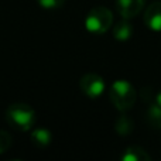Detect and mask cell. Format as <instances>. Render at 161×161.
<instances>
[{"label":"cell","mask_w":161,"mask_h":161,"mask_svg":"<svg viewBox=\"0 0 161 161\" xmlns=\"http://www.w3.org/2000/svg\"><path fill=\"white\" fill-rule=\"evenodd\" d=\"M109 97L110 102L117 110L127 112L134 106L137 99V93L134 86L129 80L119 79L112 83L109 89Z\"/></svg>","instance_id":"6da1fadb"},{"label":"cell","mask_w":161,"mask_h":161,"mask_svg":"<svg viewBox=\"0 0 161 161\" xmlns=\"http://www.w3.org/2000/svg\"><path fill=\"white\" fill-rule=\"evenodd\" d=\"M6 120L16 130L28 131L36 122V112L27 103H13L6 110Z\"/></svg>","instance_id":"7a4b0ae2"},{"label":"cell","mask_w":161,"mask_h":161,"mask_svg":"<svg viewBox=\"0 0 161 161\" xmlns=\"http://www.w3.org/2000/svg\"><path fill=\"white\" fill-rule=\"evenodd\" d=\"M113 24V14L103 6L93 7L85 19V27L93 34H103Z\"/></svg>","instance_id":"3957f363"},{"label":"cell","mask_w":161,"mask_h":161,"mask_svg":"<svg viewBox=\"0 0 161 161\" xmlns=\"http://www.w3.org/2000/svg\"><path fill=\"white\" fill-rule=\"evenodd\" d=\"M79 88L88 97H99L105 91V80L97 74H85L79 80Z\"/></svg>","instance_id":"277c9868"},{"label":"cell","mask_w":161,"mask_h":161,"mask_svg":"<svg viewBox=\"0 0 161 161\" xmlns=\"http://www.w3.org/2000/svg\"><path fill=\"white\" fill-rule=\"evenodd\" d=\"M144 3L146 0H116V8L123 19L130 20L143 10Z\"/></svg>","instance_id":"5b68a950"},{"label":"cell","mask_w":161,"mask_h":161,"mask_svg":"<svg viewBox=\"0 0 161 161\" xmlns=\"http://www.w3.org/2000/svg\"><path fill=\"white\" fill-rule=\"evenodd\" d=\"M144 24L153 31H161V2H154L144 11Z\"/></svg>","instance_id":"8992f818"},{"label":"cell","mask_w":161,"mask_h":161,"mask_svg":"<svg viewBox=\"0 0 161 161\" xmlns=\"http://www.w3.org/2000/svg\"><path fill=\"white\" fill-rule=\"evenodd\" d=\"M133 36V25L129 23L127 19H123L113 27V37L117 41H127Z\"/></svg>","instance_id":"52a82bcc"},{"label":"cell","mask_w":161,"mask_h":161,"mask_svg":"<svg viewBox=\"0 0 161 161\" xmlns=\"http://www.w3.org/2000/svg\"><path fill=\"white\" fill-rule=\"evenodd\" d=\"M51 139H53V136H51L50 130H47V129H44V127L34 129V130L31 131V143L38 148L47 147L51 143Z\"/></svg>","instance_id":"ba28073f"},{"label":"cell","mask_w":161,"mask_h":161,"mask_svg":"<svg viewBox=\"0 0 161 161\" xmlns=\"http://www.w3.org/2000/svg\"><path fill=\"white\" fill-rule=\"evenodd\" d=\"M123 161H150L151 157L148 156V153L142 147H136L131 146L125 150V153L122 154Z\"/></svg>","instance_id":"9c48e42d"},{"label":"cell","mask_w":161,"mask_h":161,"mask_svg":"<svg viewBox=\"0 0 161 161\" xmlns=\"http://www.w3.org/2000/svg\"><path fill=\"white\" fill-rule=\"evenodd\" d=\"M146 119L150 127L153 129H161V106L157 105L156 102L151 103L147 109V114H146Z\"/></svg>","instance_id":"30bf717a"},{"label":"cell","mask_w":161,"mask_h":161,"mask_svg":"<svg viewBox=\"0 0 161 161\" xmlns=\"http://www.w3.org/2000/svg\"><path fill=\"white\" fill-rule=\"evenodd\" d=\"M133 127H134V123L127 114H122V116L117 117L116 120V125H114V129L119 134L122 136H127L133 131Z\"/></svg>","instance_id":"8fae6325"},{"label":"cell","mask_w":161,"mask_h":161,"mask_svg":"<svg viewBox=\"0 0 161 161\" xmlns=\"http://www.w3.org/2000/svg\"><path fill=\"white\" fill-rule=\"evenodd\" d=\"M11 146V136L7 131L0 130V154L6 153Z\"/></svg>","instance_id":"7c38bea8"},{"label":"cell","mask_w":161,"mask_h":161,"mask_svg":"<svg viewBox=\"0 0 161 161\" xmlns=\"http://www.w3.org/2000/svg\"><path fill=\"white\" fill-rule=\"evenodd\" d=\"M44 8H58L65 3V0H37Z\"/></svg>","instance_id":"4fadbf2b"},{"label":"cell","mask_w":161,"mask_h":161,"mask_svg":"<svg viewBox=\"0 0 161 161\" xmlns=\"http://www.w3.org/2000/svg\"><path fill=\"white\" fill-rule=\"evenodd\" d=\"M156 103L161 106V91L158 92V93H157V96H156Z\"/></svg>","instance_id":"5bb4252c"}]
</instances>
